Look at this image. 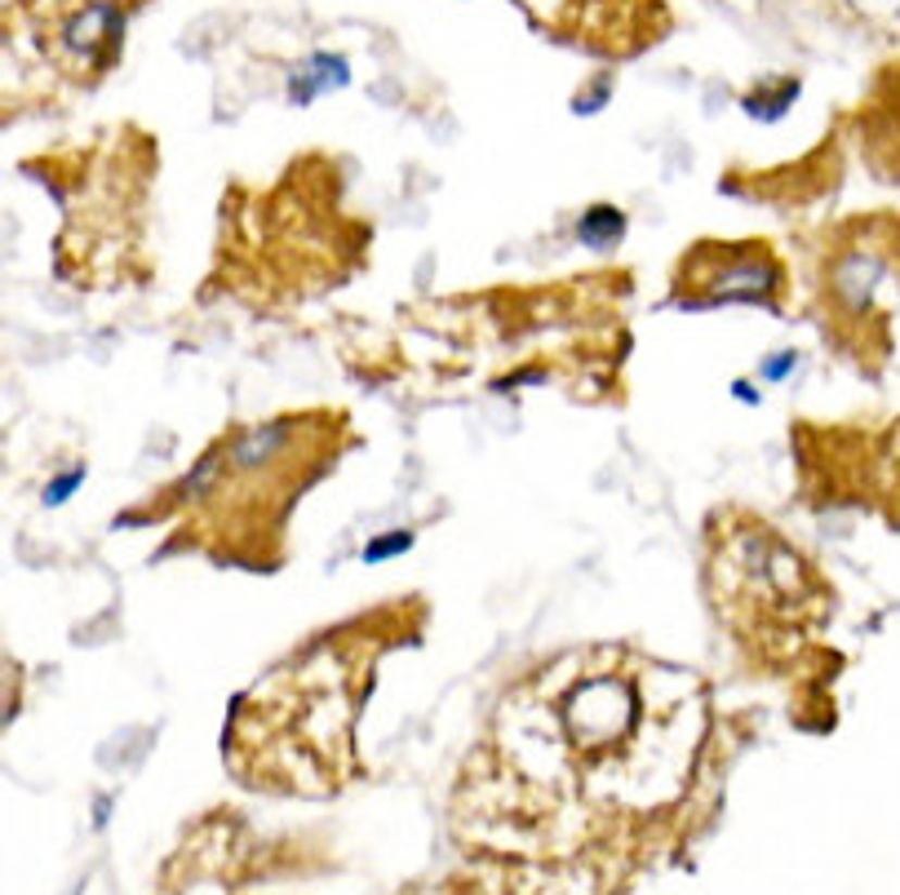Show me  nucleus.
<instances>
[{
    "label": "nucleus",
    "instance_id": "f257e3e1",
    "mask_svg": "<svg viewBox=\"0 0 900 895\" xmlns=\"http://www.w3.org/2000/svg\"><path fill=\"white\" fill-rule=\"evenodd\" d=\"M337 85H347V63L333 59V53H315V59L307 63V72L293 76L298 98H311V93H324V89H337Z\"/></svg>",
    "mask_w": 900,
    "mask_h": 895
}]
</instances>
